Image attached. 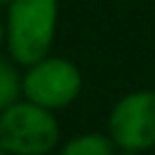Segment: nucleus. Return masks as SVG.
Wrapping results in <instances>:
<instances>
[{"label":"nucleus","mask_w":155,"mask_h":155,"mask_svg":"<svg viewBox=\"0 0 155 155\" xmlns=\"http://www.w3.org/2000/svg\"><path fill=\"white\" fill-rule=\"evenodd\" d=\"M114 155H144V153H139V150H126V148H119Z\"/></svg>","instance_id":"0eeeda50"},{"label":"nucleus","mask_w":155,"mask_h":155,"mask_svg":"<svg viewBox=\"0 0 155 155\" xmlns=\"http://www.w3.org/2000/svg\"><path fill=\"white\" fill-rule=\"evenodd\" d=\"M107 135L116 148L144 150L155 146V91H130L114 103L107 119Z\"/></svg>","instance_id":"20e7f679"},{"label":"nucleus","mask_w":155,"mask_h":155,"mask_svg":"<svg viewBox=\"0 0 155 155\" xmlns=\"http://www.w3.org/2000/svg\"><path fill=\"white\" fill-rule=\"evenodd\" d=\"M0 155H9V153L5 150V146H2V144H0Z\"/></svg>","instance_id":"1a4fd4ad"},{"label":"nucleus","mask_w":155,"mask_h":155,"mask_svg":"<svg viewBox=\"0 0 155 155\" xmlns=\"http://www.w3.org/2000/svg\"><path fill=\"white\" fill-rule=\"evenodd\" d=\"M23 94V78L18 75L14 64L0 57V112L18 101Z\"/></svg>","instance_id":"423d86ee"},{"label":"nucleus","mask_w":155,"mask_h":155,"mask_svg":"<svg viewBox=\"0 0 155 155\" xmlns=\"http://www.w3.org/2000/svg\"><path fill=\"white\" fill-rule=\"evenodd\" d=\"M12 0H0V5H9Z\"/></svg>","instance_id":"9d476101"},{"label":"nucleus","mask_w":155,"mask_h":155,"mask_svg":"<svg viewBox=\"0 0 155 155\" xmlns=\"http://www.w3.org/2000/svg\"><path fill=\"white\" fill-rule=\"evenodd\" d=\"M2 44H5V23L0 18V48H2Z\"/></svg>","instance_id":"6e6552de"},{"label":"nucleus","mask_w":155,"mask_h":155,"mask_svg":"<svg viewBox=\"0 0 155 155\" xmlns=\"http://www.w3.org/2000/svg\"><path fill=\"white\" fill-rule=\"evenodd\" d=\"M116 144L110 135L103 132H84L75 135L62 146L59 155H114Z\"/></svg>","instance_id":"39448f33"},{"label":"nucleus","mask_w":155,"mask_h":155,"mask_svg":"<svg viewBox=\"0 0 155 155\" xmlns=\"http://www.w3.org/2000/svg\"><path fill=\"white\" fill-rule=\"evenodd\" d=\"M82 91V73L71 59L50 57L30 64L23 75V96L46 110L68 107Z\"/></svg>","instance_id":"7ed1b4c3"},{"label":"nucleus","mask_w":155,"mask_h":155,"mask_svg":"<svg viewBox=\"0 0 155 155\" xmlns=\"http://www.w3.org/2000/svg\"><path fill=\"white\" fill-rule=\"evenodd\" d=\"M5 23V44L21 66L44 59L55 41L59 0H12Z\"/></svg>","instance_id":"f257e3e1"},{"label":"nucleus","mask_w":155,"mask_h":155,"mask_svg":"<svg viewBox=\"0 0 155 155\" xmlns=\"http://www.w3.org/2000/svg\"><path fill=\"white\" fill-rule=\"evenodd\" d=\"M59 141L53 110L16 101L0 112V144L9 155H48Z\"/></svg>","instance_id":"f03ea898"}]
</instances>
